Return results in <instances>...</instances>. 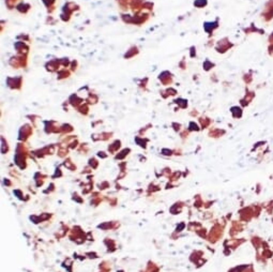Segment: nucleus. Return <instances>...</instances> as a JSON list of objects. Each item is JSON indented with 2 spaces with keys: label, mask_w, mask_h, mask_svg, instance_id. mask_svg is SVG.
<instances>
[{
  "label": "nucleus",
  "mask_w": 273,
  "mask_h": 272,
  "mask_svg": "<svg viewBox=\"0 0 273 272\" xmlns=\"http://www.w3.org/2000/svg\"><path fill=\"white\" fill-rule=\"evenodd\" d=\"M263 17L266 20H270L271 18H273V0H270L266 5L263 11Z\"/></svg>",
  "instance_id": "nucleus-1"
},
{
  "label": "nucleus",
  "mask_w": 273,
  "mask_h": 272,
  "mask_svg": "<svg viewBox=\"0 0 273 272\" xmlns=\"http://www.w3.org/2000/svg\"><path fill=\"white\" fill-rule=\"evenodd\" d=\"M269 42H270L271 44H273V33L269 37Z\"/></svg>",
  "instance_id": "nucleus-2"
}]
</instances>
